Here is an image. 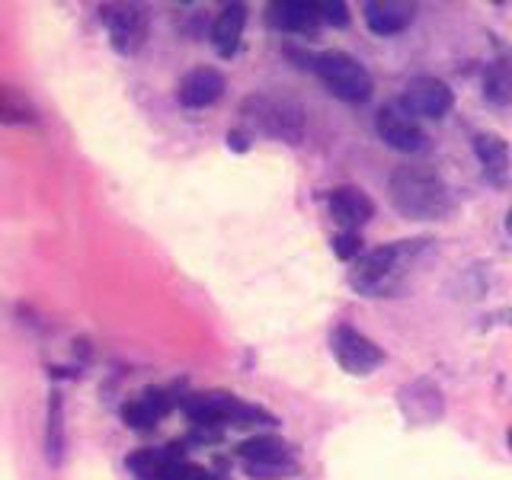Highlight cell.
Masks as SVG:
<instances>
[{
	"label": "cell",
	"instance_id": "7402d4cb",
	"mask_svg": "<svg viewBox=\"0 0 512 480\" xmlns=\"http://www.w3.org/2000/svg\"><path fill=\"white\" fill-rule=\"evenodd\" d=\"M164 480H215V477L208 474L205 468H199V464L176 461V464H170V471L164 474Z\"/></svg>",
	"mask_w": 512,
	"mask_h": 480
},
{
	"label": "cell",
	"instance_id": "5b68a950",
	"mask_svg": "<svg viewBox=\"0 0 512 480\" xmlns=\"http://www.w3.org/2000/svg\"><path fill=\"white\" fill-rule=\"evenodd\" d=\"M330 352H333V359L340 362L343 372L356 375V378L372 375L375 368H381L384 362H388L384 349L375 340H368L365 333H359L356 327H349V324L333 327V333H330Z\"/></svg>",
	"mask_w": 512,
	"mask_h": 480
},
{
	"label": "cell",
	"instance_id": "ffe728a7",
	"mask_svg": "<svg viewBox=\"0 0 512 480\" xmlns=\"http://www.w3.org/2000/svg\"><path fill=\"white\" fill-rule=\"evenodd\" d=\"M0 122L4 125H32L36 122V109H32L13 87L0 84Z\"/></svg>",
	"mask_w": 512,
	"mask_h": 480
},
{
	"label": "cell",
	"instance_id": "d4e9b609",
	"mask_svg": "<svg viewBox=\"0 0 512 480\" xmlns=\"http://www.w3.org/2000/svg\"><path fill=\"white\" fill-rule=\"evenodd\" d=\"M506 231H509V237H512V205H509V212H506Z\"/></svg>",
	"mask_w": 512,
	"mask_h": 480
},
{
	"label": "cell",
	"instance_id": "cb8c5ba5",
	"mask_svg": "<svg viewBox=\"0 0 512 480\" xmlns=\"http://www.w3.org/2000/svg\"><path fill=\"white\" fill-rule=\"evenodd\" d=\"M228 144H231V151H247L250 148V135H244V132H228Z\"/></svg>",
	"mask_w": 512,
	"mask_h": 480
},
{
	"label": "cell",
	"instance_id": "2e32d148",
	"mask_svg": "<svg viewBox=\"0 0 512 480\" xmlns=\"http://www.w3.org/2000/svg\"><path fill=\"white\" fill-rule=\"evenodd\" d=\"M413 23V4H400V0H375L365 4V26L375 36H397Z\"/></svg>",
	"mask_w": 512,
	"mask_h": 480
},
{
	"label": "cell",
	"instance_id": "e0dca14e",
	"mask_svg": "<svg viewBox=\"0 0 512 480\" xmlns=\"http://www.w3.org/2000/svg\"><path fill=\"white\" fill-rule=\"evenodd\" d=\"M170 407H173V400H170L167 391L148 388L141 397H132L122 407V420H125V426H132V429H151Z\"/></svg>",
	"mask_w": 512,
	"mask_h": 480
},
{
	"label": "cell",
	"instance_id": "8992f818",
	"mask_svg": "<svg viewBox=\"0 0 512 480\" xmlns=\"http://www.w3.org/2000/svg\"><path fill=\"white\" fill-rule=\"evenodd\" d=\"M375 128L381 141L388 144L394 151H404V154H420L429 148V135L423 132L420 119H413L410 112L400 106V100H391L378 109L375 116Z\"/></svg>",
	"mask_w": 512,
	"mask_h": 480
},
{
	"label": "cell",
	"instance_id": "44dd1931",
	"mask_svg": "<svg viewBox=\"0 0 512 480\" xmlns=\"http://www.w3.org/2000/svg\"><path fill=\"white\" fill-rule=\"evenodd\" d=\"M333 253L340 260H359L362 256V237L356 231H340L333 237Z\"/></svg>",
	"mask_w": 512,
	"mask_h": 480
},
{
	"label": "cell",
	"instance_id": "484cf974",
	"mask_svg": "<svg viewBox=\"0 0 512 480\" xmlns=\"http://www.w3.org/2000/svg\"><path fill=\"white\" fill-rule=\"evenodd\" d=\"M506 442H509V448H512V426L506 429Z\"/></svg>",
	"mask_w": 512,
	"mask_h": 480
},
{
	"label": "cell",
	"instance_id": "5bb4252c",
	"mask_svg": "<svg viewBox=\"0 0 512 480\" xmlns=\"http://www.w3.org/2000/svg\"><path fill=\"white\" fill-rule=\"evenodd\" d=\"M224 96V74L215 68H196L183 77L180 84V103L186 109H205Z\"/></svg>",
	"mask_w": 512,
	"mask_h": 480
},
{
	"label": "cell",
	"instance_id": "277c9868",
	"mask_svg": "<svg viewBox=\"0 0 512 480\" xmlns=\"http://www.w3.org/2000/svg\"><path fill=\"white\" fill-rule=\"evenodd\" d=\"M244 119L260 128L263 135H272L279 141H288V144H298L301 135H304V112L301 106L288 103V100H279V96H263L256 93L250 100H244Z\"/></svg>",
	"mask_w": 512,
	"mask_h": 480
},
{
	"label": "cell",
	"instance_id": "4316f807",
	"mask_svg": "<svg viewBox=\"0 0 512 480\" xmlns=\"http://www.w3.org/2000/svg\"><path fill=\"white\" fill-rule=\"evenodd\" d=\"M509 324H512V311H509Z\"/></svg>",
	"mask_w": 512,
	"mask_h": 480
},
{
	"label": "cell",
	"instance_id": "603a6c76",
	"mask_svg": "<svg viewBox=\"0 0 512 480\" xmlns=\"http://www.w3.org/2000/svg\"><path fill=\"white\" fill-rule=\"evenodd\" d=\"M320 16H324V23L330 26H346L349 23V10L340 0H327V4H320Z\"/></svg>",
	"mask_w": 512,
	"mask_h": 480
},
{
	"label": "cell",
	"instance_id": "9a60e30c",
	"mask_svg": "<svg viewBox=\"0 0 512 480\" xmlns=\"http://www.w3.org/2000/svg\"><path fill=\"white\" fill-rule=\"evenodd\" d=\"M244 26H247V7L244 4H228L212 23V45L221 58H234L240 39H244Z\"/></svg>",
	"mask_w": 512,
	"mask_h": 480
},
{
	"label": "cell",
	"instance_id": "52a82bcc",
	"mask_svg": "<svg viewBox=\"0 0 512 480\" xmlns=\"http://www.w3.org/2000/svg\"><path fill=\"white\" fill-rule=\"evenodd\" d=\"M237 455L244 458L253 480H279L295 468L288 445L279 436H253L237 445Z\"/></svg>",
	"mask_w": 512,
	"mask_h": 480
},
{
	"label": "cell",
	"instance_id": "30bf717a",
	"mask_svg": "<svg viewBox=\"0 0 512 480\" xmlns=\"http://www.w3.org/2000/svg\"><path fill=\"white\" fill-rule=\"evenodd\" d=\"M397 410L404 413L407 423L413 426H432L442 420L445 400H442V391L436 388V381L413 378L397 391Z\"/></svg>",
	"mask_w": 512,
	"mask_h": 480
},
{
	"label": "cell",
	"instance_id": "3957f363",
	"mask_svg": "<svg viewBox=\"0 0 512 480\" xmlns=\"http://www.w3.org/2000/svg\"><path fill=\"white\" fill-rule=\"evenodd\" d=\"M314 71L320 80H324V87L346 103H365L375 90L368 68L359 58H352L349 52H336V48H330V52L314 55Z\"/></svg>",
	"mask_w": 512,
	"mask_h": 480
},
{
	"label": "cell",
	"instance_id": "7a4b0ae2",
	"mask_svg": "<svg viewBox=\"0 0 512 480\" xmlns=\"http://www.w3.org/2000/svg\"><path fill=\"white\" fill-rule=\"evenodd\" d=\"M391 205L410 221H442L452 212V196L442 176L429 167H397L388 180Z\"/></svg>",
	"mask_w": 512,
	"mask_h": 480
},
{
	"label": "cell",
	"instance_id": "7c38bea8",
	"mask_svg": "<svg viewBox=\"0 0 512 480\" xmlns=\"http://www.w3.org/2000/svg\"><path fill=\"white\" fill-rule=\"evenodd\" d=\"M327 208H330V218L340 224L343 231H359L362 224H368L375 215V202L368 199V192H362L359 186L333 189L327 196Z\"/></svg>",
	"mask_w": 512,
	"mask_h": 480
},
{
	"label": "cell",
	"instance_id": "8fae6325",
	"mask_svg": "<svg viewBox=\"0 0 512 480\" xmlns=\"http://www.w3.org/2000/svg\"><path fill=\"white\" fill-rule=\"evenodd\" d=\"M471 148H474V157L480 164V173H484V180L496 189H503L509 183V164H512L509 141L496 132H477Z\"/></svg>",
	"mask_w": 512,
	"mask_h": 480
},
{
	"label": "cell",
	"instance_id": "4fadbf2b",
	"mask_svg": "<svg viewBox=\"0 0 512 480\" xmlns=\"http://www.w3.org/2000/svg\"><path fill=\"white\" fill-rule=\"evenodd\" d=\"M269 26L279 32H292V36H308L314 32L324 16H320V4H308V0H276L269 4Z\"/></svg>",
	"mask_w": 512,
	"mask_h": 480
},
{
	"label": "cell",
	"instance_id": "d6986e66",
	"mask_svg": "<svg viewBox=\"0 0 512 480\" xmlns=\"http://www.w3.org/2000/svg\"><path fill=\"white\" fill-rule=\"evenodd\" d=\"M61 452H64V400L58 391H52V397H48V426H45V458L52 468L61 461Z\"/></svg>",
	"mask_w": 512,
	"mask_h": 480
},
{
	"label": "cell",
	"instance_id": "6da1fadb",
	"mask_svg": "<svg viewBox=\"0 0 512 480\" xmlns=\"http://www.w3.org/2000/svg\"><path fill=\"white\" fill-rule=\"evenodd\" d=\"M429 240H394L362 253L349 269V285L365 298H391L404 288V279L420 260Z\"/></svg>",
	"mask_w": 512,
	"mask_h": 480
},
{
	"label": "cell",
	"instance_id": "ac0fdd59",
	"mask_svg": "<svg viewBox=\"0 0 512 480\" xmlns=\"http://www.w3.org/2000/svg\"><path fill=\"white\" fill-rule=\"evenodd\" d=\"M484 96L493 106H509L512 103V55L496 58L484 71Z\"/></svg>",
	"mask_w": 512,
	"mask_h": 480
},
{
	"label": "cell",
	"instance_id": "ba28073f",
	"mask_svg": "<svg viewBox=\"0 0 512 480\" xmlns=\"http://www.w3.org/2000/svg\"><path fill=\"white\" fill-rule=\"evenodd\" d=\"M103 23L109 32V42L119 55L132 58L148 42V13L135 4H109L103 7Z\"/></svg>",
	"mask_w": 512,
	"mask_h": 480
},
{
	"label": "cell",
	"instance_id": "9c48e42d",
	"mask_svg": "<svg viewBox=\"0 0 512 480\" xmlns=\"http://www.w3.org/2000/svg\"><path fill=\"white\" fill-rule=\"evenodd\" d=\"M400 106H404L413 119H442L448 109L455 106V93L452 87L439 77H413L404 96H400Z\"/></svg>",
	"mask_w": 512,
	"mask_h": 480
}]
</instances>
